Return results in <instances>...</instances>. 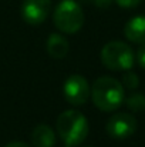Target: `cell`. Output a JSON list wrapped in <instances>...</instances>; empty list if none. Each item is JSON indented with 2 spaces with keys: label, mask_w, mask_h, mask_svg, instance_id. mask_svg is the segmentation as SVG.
<instances>
[{
  "label": "cell",
  "mask_w": 145,
  "mask_h": 147,
  "mask_svg": "<svg viewBox=\"0 0 145 147\" xmlns=\"http://www.w3.org/2000/svg\"><path fill=\"white\" fill-rule=\"evenodd\" d=\"M55 129L64 144L70 147L81 144L88 136V123L83 113L77 110L63 111L55 123Z\"/></svg>",
  "instance_id": "obj_1"
},
{
  "label": "cell",
  "mask_w": 145,
  "mask_h": 147,
  "mask_svg": "<svg viewBox=\"0 0 145 147\" xmlns=\"http://www.w3.org/2000/svg\"><path fill=\"white\" fill-rule=\"evenodd\" d=\"M91 97L97 107L102 111L117 110L124 103V87L112 77L104 76L97 79L91 87Z\"/></svg>",
  "instance_id": "obj_2"
},
{
  "label": "cell",
  "mask_w": 145,
  "mask_h": 147,
  "mask_svg": "<svg viewBox=\"0 0 145 147\" xmlns=\"http://www.w3.org/2000/svg\"><path fill=\"white\" fill-rule=\"evenodd\" d=\"M53 22L58 30L67 34H74L84 24V13L80 4L74 0H63L54 10Z\"/></svg>",
  "instance_id": "obj_3"
},
{
  "label": "cell",
  "mask_w": 145,
  "mask_h": 147,
  "mask_svg": "<svg viewBox=\"0 0 145 147\" xmlns=\"http://www.w3.org/2000/svg\"><path fill=\"white\" fill-rule=\"evenodd\" d=\"M102 64L114 71L130 70L134 66V51L124 42H110L101 50Z\"/></svg>",
  "instance_id": "obj_4"
},
{
  "label": "cell",
  "mask_w": 145,
  "mask_h": 147,
  "mask_svg": "<svg viewBox=\"0 0 145 147\" xmlns=\"http://www.w3.org/2000/svg\"><path fill=\"white\" fill-rule=\"evenodd\" d=\"M63 93L65 100L73 106H81L90 98L91 90L87 80L80 74H71L63 86Z\"/></svg>",
  "instance_id": "obj_5"
},
{
  "label": "cell",
  "mask_w": 145,
  "mask_h": 147,
  "mask_svg": "<svg viewBox=\"0 0 145 147\" xmlns=\"http://www.w3.org/2000/svg\"><path fill=\"white\" fill-rule=\"evenodd\" d=\"M137 130V120L130 113H117L107 123V133L112 139H127Z\"/></svg>",
  "instance_id": "obj_6"
},
{
  "label": "cell",
  "mask_w": 145,
  "mask_h": 147,
  "mask_svg": "<svg viewBox=\"0 0 145 147\" xmlns=\"http://www.w3.org/2000/svg\"><path fill=\"white\" fill-rule=\"evenodd\" d=\"M51 0H24L21 3V17L29 24H40L50 14Z\"/></svg>",
  "instance_id": "obj_7"
},
{
  "label": "cell",
  "mask_w": 145,
  "mask_h": 147,
  "mask_svg": "<svg viewBox=\"0 0 145 147\" xmlns=\"http://www.w3.org/2000/svg\"><path fill=\"white\" fill-rule=\"evenodd\" d=\"M125 37L134 43H144L145 42V16L132 17L124 27Z\"/></svg>",
  "instance_id": "obj_8"
},
{
  "label": "cell",
  "mask_w": 145,
  "mask_h": 147,
  "mask_svg": "<svg viewBox=\"0 0 145 147\" xmlns=\"http://www.w3.org/2000/svg\"><path fill=\"white\" fill-rule=\"evenodd\" d=\"M31 143L34 147H54L55 134L47 124H39L31 131Z\"/></svg>",
  "instance_id": "obj_9"
},
{
  "label": "cell",
  "mask_w": 145,
  "mask_h": 147,
  "mask_svg": "<svg viewBox=\"0 0 145 147\" xmlns=\"http://www.w3.org/2000/svg\"><path fill=\"white\" fill-rule=\"evenodd\" d=\"M68 42L60 34H50L47 39V53L53 59H64L68 54Z\"/></svg>",
  "instance_id": "obj_10"
},
{
  "label": "cell",
  "mask_w": 145,
  "mask_h": 147,
  "mask_svg": "<svg viewBox=\"0 0 145 147\" xmlns=\"http://www.w3.org/2000/svg\"><path fill=\"white\" fill-rule=\"evenodd\" d=\"M127 107L131 111H144L145 110V94L142 93H134L125 100Z\"/></svg>",
  "instance_id": "obj_11"
},
{
  "label": "cell",
  "mask_w": 145,
  "mask_h": 147,
  "mask_svg": "<svg viewBox=\"0 0 145 147\" xmlns=\"http://www.w3.org/2000/svg\"><path fill=\"white\" fill-rule=\"evenodd\" d=\"M140 84V79L135 73H125L122 76V86L127 89H137Z\"/></svg>",
  "instance_id": "obj_12"
},
{
  "label": "cell",
  "mask_w": 145,
  "mask_h": 147,
  "mask_svg": "<svg viewBox=\"0 0 145 147\" xmlns=\"http://www.w3.org/2000/svg\"><path fill=\"white\" fill-rule=\"evenodd\" d=\"M114 1L122 9H134L141 3V0H114Z\"/></svg>",
  "instance_id": "obj_13"
},
{
  "label": "cell",
  "mask_w": 145,
  "mask_h": 147,
  "mask_svg": "<svg viewBox=\"0 0 145 147\" xmlns=\"http://www.w3.org/2000/svg\"><path fill=\"white\" fill-rule=\"evenodd\" d=\"M137 61L142 69H145V42L141 43V47L137 51Z\"/></svg>",
  "instance_id": "obj_14"
},
{
  "label": "cell",
  "mask_w": 145,
  "mask_h": 147,
  "mask_svg": "<svg viewBox=\"0 0 145 147\" xmlns=\"http://www.w3.org/2000/svg\"><path fill=\"white\" fill-rule=\"evenodd\" d=\"M88 1H91L93 4H96L100 9H108L114 0H88Z\"/></svg>",
  "instance_id": "obj_15"
},
{
  "label": "cell",
  "mask_w": 145,
  "mask_h": 147,
  "mask_svg": "<svg viewBox=\"0 0 145 147\" xmlns=\"http://www.w3.org/2000/svg\"><path fill=\"white\" fill-rule=\"evenodd\" d=\"M4 147H30L29 144H26L24 142H11L9 144H6Z\"/></svg>",
  "instance_id": "obj_16"
},
{
  "label": "cell",
  "mask_w": 145,
  "mask_h": 147,
  "mask_svg": "<svg viewBox=\"0 0 145 147\" xmlns=\"http://www.w3.org/2000/svg\"><path fill=\"white\" fill-rule=\"evenodd\" d=\"M61 147H70V146H67V144H64V146H61Z\"/></svg>",
  "instance_id": "obj_17"
},
{
  "label": "cell",
  "mask_w": 145,
  "mask_h": 147,
  "mask_svg": "<svg viewBox=\"0 0 145 147\" xmlns=\"http://www.w3.org/2000/svg\"><path fill=\"white\" fill-rule=\"evenodd\" d=\"M84 147H93V146H84Z\"/></svg>",
  "instance_id": "obj_18"
}]
</instances>
